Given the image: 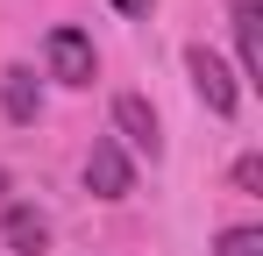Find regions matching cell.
I'll return each instance as SVG.
<instances>
[{"instance_id": "obj_1", "label": "cell", "mask_w": 263, "mask_h": 256, "mask_svg": "<svg viewBox=\"0 0 263 256\" xmlns=\"http://www.w3.org/2000/svg\"><path fill=\"white\" fill-rule=\"evenodd\" d=\"M185 71H192V85H199L206 114H220V121H228V114L242 107V93H235V79H228V64H220L206 43H192V50H185Z\"/></svg>"}, {"instance_id": "obj_2", "label": "cell", "mask_w": 263, "mask_h": 256, "mask_svg": "<svg viewBox=\"0 0 263 256\" xmlns=\"http://www.w3.org/2000/svg\"><path fill=\"white\" fill-rule=\"evenodd\" d=\"M114 128H121V142L142 150L149 164L164 157V128H157V107H149L142 93H121V100H114Z\"/></svg>"}, {"instance_id": "obj_3", "label": "cell", "mask_w": 263, "mask_h": 256, "mask_svg": "<svg viewBox=\"0 0 263 256\" xmlns=\"http://www.w3.org/2000/svg\"><path fill=\"white\" fill-rule=\"evenodd\" d=\"M86 185L100 192V199H128L135 192V171H128V157H121V142H92V157H86Z\"/></svg>"}, {"instance_id": "obj_4", "label": "cell", "mask_w": 263, "mask_h": 256, "mask_svg": "<svg viewBox=\"0 0 263 256\" xmlns=\"http://www.w3.org/2000/svg\"><path fill=\"white\" fill-rule=\"evenodd\" d=\"M50 71L64 85H92V36L86 29H50Z\"/></svg>"}, {"instance_id": "obj_5", "label": "cell", "mask_w": 263, "mask_h": 256, "mask_svg": "<svg viewBox=\"0 0 263 256\" xmlns=\"http://www.w3.org/2000/svg\"><path fill=\"white\" fill-rule=\"evenodd\" d=\"M228 22H235V57H242V79L263 85V36H256L263 7H256V0H235V7H228Z\"/></svg>"}, {"instance_id": "obj_6", "label": "cell", "mask_w": 263, "mask_h": 256, "mask_svg": "<svg viewBox=\"0 0 263 256\" xmlns=\"http://www.w3.org/2000/svg\"><path fill=\"white\" fill-rule=\"evenodd\" d=\"M0 107H7V121H36L43 114V93H36V71L29 64H7L0 71Z\"/></svg>"}, {"instance_id": "obj_7", "label": "cell", "mask_w": 263, "mask_h": 256, "mask_svg": "<svg viewBox=\"0 0 263 256\" xmlns=\"http://www.w3.org/2000/svg\"><path fill=\"white\" fill-rule=\"evenodd\" d=\"M0 235H7V249H14V256H43V249H50V221H43L36 207H7Z\"/></svg>"}, {"instance_id": "obj_8", "label": "cell", "mask_w": 263, "mask_h": 256, "mask_svg": "<svg viewBox=\"0 0 263 256\" xmlns=\"http://www.w3.org/2000/svg\"><path fill=\"white\" fill-rule=\"evenodd\" d=\"M214 256H263V228H228L214 242Z\"/></svg>"}, {"instance_id": "obj_9", "label": "cell", "mask_w": 263, "mask_h": 256, "mask_svg": "<svg viewBox=\"0 0 263 256\" xmlns=\"http://www.w3.org/2000/svg\"><path fill=\"white\" fill-rule=\"evenodd\" d=\"M235 185L256 192V185H263V157H242V164H235Z\"/></svg>"}, {"instance_id": "obj_10", "label": "cell", "mask_w": 263, "mask_h": 256, "mask_svg": "<svg viewBox=\"0 0 263 256\" xmlns=\"http://www.w3.org/2000/svg\"><path fill=\"white\" fill-rule=\"evenodd\" d=\"M121 14H135V22H149V0H114Z\"/></svg>"}, {"instance_id": "obj_11", "label": "cell", "mask_w": 263, "mask_h": 256, "mask_svg": "<svg viewBox=\"0 0 263 256\" xmlns=\"http://www.w3.org/2000/svg\"><path fill=\"white\" fill-rule=\"evenodd\" d=\"M0 192H7V171H0Z\"/></svg>"}]
</instances>
